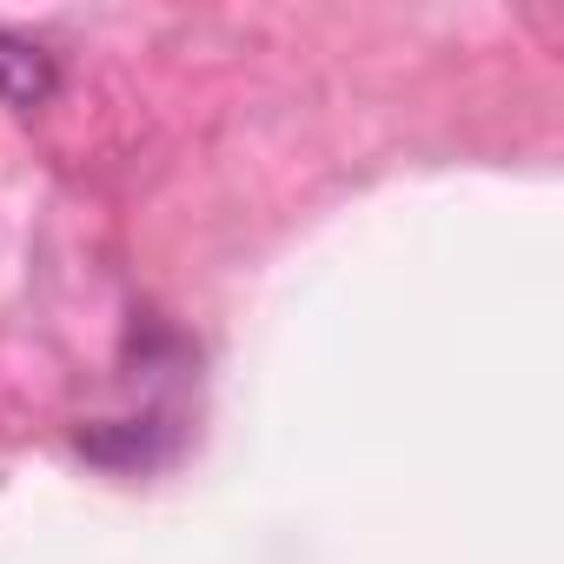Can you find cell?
Returning a JSON list of instances; mask_svg holds the SVG:
<instances>
[{"label":"cell","mask_w":564,"mask_h":564,"mask_svg":"<svg viewBox=\"0 0 564 564\" xmlns=\"http://www.w3.org/2000/svg\"><path fill=\"white\" fill-rule=\"evenodd\" d=\"M47 94H54V61H47L34 41H21V34L0 28V107L34 113Z\"/></svg>","instance_id":"6da1fadb"}]
</instances>
